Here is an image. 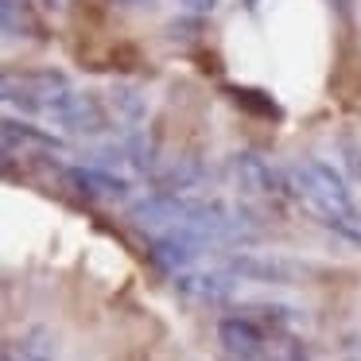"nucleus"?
Here are the masks:
<instances>
[{"label": "nucleus", "mask_w": 361, "mask_h": 361, "mask_svg": "<svg viewBox=\"0 0 361 361\" xmlns=\"http://www.w3.org/2000/svg\"><path fill=\"white\" fill-rule=\"evenodd\" d=\"M187 4H195V8H202V4H210V0H187Z\"/></svg>", "instance_id": "obj_1"}]
</instances>
